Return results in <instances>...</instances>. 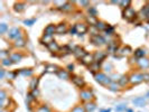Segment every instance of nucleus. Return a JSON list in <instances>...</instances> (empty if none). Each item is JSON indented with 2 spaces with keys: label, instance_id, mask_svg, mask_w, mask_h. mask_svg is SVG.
Wrapping results in <instances>:
<instances>
[{
  "label": "nucleus",
  "instance_id": "obj_1",
  "mask_svg": "<svg viewBox=\"0 0 149 112\" xmlns=\"http://www.w3.org/2000/svg\"><path fill=\"white\" fill-rule=\"evenodd\" d=\"M94 79H95V81L96 82H99L101 85H103V86H109L113 81H112V79L111 77H109V76H106V73H96V74H94Z\"/></svg>",
  "mask_w": 149,
  "mask_h": 112
},
{
  "label": "nucleus",
  "instance_id": "obj_2",
  "mask_svg": "<svg viewBox=\"0 0 149 112\" xmlns=\"http://www.w3.org/2000/svg\"><path fill=\"white\" fill-rule=\"evenodd\" d=\"M142 81H144V74H141V73H132L129 76V82L131 84L137 85V84L141 83Z\"/></svg>",
  "mask_w": 149,
  "mask_h": 112
},
{
  "label": "nucleus",
  "instance_id": "obj_3",
  "mask_svg": "<svg viewBox=\"0 0 149 112\" xmlns=\"http://www.w3.org/2000/svg\"><path fill=\"white\" fill-rule=\"evenodd\" d=\"M80 96H81V100L84 102H91L94 99V95L90 90H82L80 93Z\"/></svg>",
  "mask_w": 149,
  "mask_h": 112
},
{
  "label": "nucleus",
  "instance_id": "obj_4",
  "mask_svg": "<svg viewBox=\"0 0 149 112\" xmlns=\"http://www.w3.org/2000/svg\"><path fill=\"white\" fill-rule=\"evenodd\" d=\"M122 15H123V18H126L128 19L129 22H131L133 18H136V11L131 8V7H127V8H125L123 9V12H122Z\"/></svg>",
  "mask_w": 149,
  "mask_h": 112
},
{
  "label": "nucleus",
  "instance_id": "obj_5",
  "mask_svg": "<svg viewBox=\"0 0 149 112\" xmlns=\"http://www.w3.org/2000/svg\"><path fill=\"white\" fill-rule=\"evenodd\" d=\"M90 41H91L92 44L96 45V46H101V45H103L106 43V39L101 35H93V36H91Z\"/></svg>",
  "mask_w": 149,
  "mask_h": 112
},
{
  "label": "nucleus",
  "instance_id": "obj_6",
  "mask_svg": "<svg viewBox=\"0 0 149 112\" xmlns=\"http://www.w3.org/2000/svg\"><path fill=\"white\" fill-rule=\"evenodd\" d=\"M8 36H9V38L10 39H19L21 38L20 37V29H18V28H11L9 31H8Z\"/></svg>",
  "mask_w": 149,
  "mask_h": 112
},
{
  "label": "nucleus",
  "instance_id": "obj_7",
  "mask_svg": "<svg viewBox=\"0 0 149 112\" xmlns=\"http://www.w3.org/2000/svg\"><path fill=\"white\" fill-rule=\"evenodd\" d=\"M73 54H74V56H75L76 58H79V60H82L85 55H86V52H85L82 47H80V46H76V47L73 49Z\"/></svg>",
  "mask_w": 149,
  "mask_h": 112
},
{
  "label": "nucleus",
  "instance_id": "obj_8",
  "mask_svg": "<svg viewBox=\"0 0 149 112\" xmlns=\"http://www.w3.org/2000/svg\"><path fill=\"white\" fill-rule=\"evenodd\" d=\"M74 28H75L76 34H80V35H83L87 31V25L86 24H76V25H74Z\"/></svg>",
  "mask_w": 149,
  "mask_h": 112
},
{
  "label": "nucleus",
  "instance_id": "obj_9",
  "mask_svg": "<svg viewBox=\"0 0 149 112\" xmlns=\"http://www.w3.org/2000/svg\"><path fill=\"white\" fill-rule=\"evenodd\" d=\"M81 62H82V64H84V65H86V66H90V65L94 62V57H93V55L86 53V55H85L84 57L81 60Z\"/></svg>",
  "mask_w": 149,
  "mask_h": 112
},
{
  "label": "nucleus",
  "instance_id": "obj_10",
  "mask_svg": "<svg viewBox=\"0 0 149 112\" xmlns=\"http://www.w3.org/2000/svg\"><path fill=\"white\" fill-rule=\"evenodd\" d=\"M93 57H94V62L100 63L106 57V53H104V52H95L93 54Z\"/></svg>",
  "mask_w": 149,
  "mask_h": 112
},
{
  "label": "nucleus",
  "instance_id": "obj_11",
  "mask_svg": "<svg viewBox=\"0 0 149 112\" xmlns=\"http://www.w3.org/2000/svg\"><path fill=\"white\" fill-rule=\"evenodd\" d=\"M72 81H73V83L76 85V86H79V88H83L85 84L84 80H83V77H81V76H72Z\"/></svg>",
  "mask_w": 149,
  "mask_h": 112
},
{
  "label": "nucleus",
  "instance_id": "obj_12",
  "mask_svg": "<svg viewBox=\"0 0 149 112\" xmlns=\"http://www.w3.org/2000/svg\"><path fill=\"white\" fill-rule=\"evenodd\" d=\"M132 103L137 107H144L146 104V96H139L132 100Z\"/></svg>",
  "mask_w": 149,
  "mask_h": 112
},
{
  "label": "nucleus",
  "instance_id": "obj_13",
  "mask_svg": "<svg viewBox=\"0 0 149 112\" xmlns=\"http://www.w3.org/2000/svg\"><path fill=\"white\" fill-rule=\"evenodd\" d=\"M47 48H48L51 52H53V53H56V52H60V50H61L60 45L57 44L55 41H53L52 43H49V44L47 45Z\"/></svg>",
  "mask_w": 149,
  "mask_h": 112
},
{
  "label": "nucleus",
  "instance_id": "obj_14",
  "mask_svg": "<svg viewBox=\"0 0 149 112\" xmlns=\"http://www.w3.org/2000/svg\"><path fill=\"white\" fill-rule=\"evenodd\" d=\"M137 64L139 65L140 68H148L149 67V60L146 57H142V58H139L137 61Z\"/></svg>",
  "mask_w": 149,
  "mask_h": 112
},
{
  "label": "nucleus",
  "instance_id": "obj_15",
  "mask_svg": "<svg viewBox=\"0 0 149 112\" xmlns=\"http://www.w3.org/2000/svg\"><path fill=\"white\" fill-rule=\"evenodd\" d=\"M54 33H56V26L53 25V24L48 25V26L45 28V30H44V34H45V35H52V36H53Z\"/></svg>",
  "mask_w": 149,
  "mask_h": 112
},
{
  "label": "nucleus",
  "instance_id": "obj_16",
  "mask_svg": "<svg viewBox=\"0 0 149 112\" xmlns=\"http://www.w3.org/2000/svg\"><path fill=\"white\" fill-rule=\"evenodd\" d=\"M67 31V27H66V24H60L56 26V34L58 35H62V34H65Z\"/></svg>",
  "mask_w": 149,
  "mask_h": 112
},
{
  "label": "nucleus",
  "instance_id": "obj_17",
  "mask_svg": "<svg viewBox=\"0 0 149 112\" xmlns=\"http://www.w3.org/2000/svg\"><path fill=\"white\" fill-rule=\"evenodd\" d=\"M101 68V65H100V63H98V62H93L90 66H89V71H91V72H93L94 74H96V73H99V69Z\"/></svg>",
  "mask_w": 149,
  "mask_h": 112
},
{
  "label": "nucleus",
  "instance_id": "obj_18",
  "mask_svg": "<svg viewBox=\"0 0 149 112\" xmlns=\"http://www.w3.org/2000/svg\"><path fill=\"white\" fill-rule=\"evenodd\" d=\"M83 107H84V109L86 112H92L95 108H96V105H95L94 102H85V104Z\"/></svg>",
  "mask_w": 149,
  "mask_h": 112
},
{
  "label": "nucleus",
  "instance_id": "obj_19",
  "mask_svg": "<svg viewBox=\"0 0 149 112\" xmlns=\"http://www.w3.org/2000/svg\"><path fill=\"white\" fill-rule=\"evenodd\" d=\"M57 76H58L60 79H62V80H67V79H70V74H68V72H66L65 69H58Z\"/></svg>",
  "mask_w": 149,
  "mask_h": 112
},
{
  "label": "nucleus",
  "instance_id": "obj_20",
  "mask_svg": "<svg viewBox=\"0 0 149 112\" xmlns=\"http://www.w3.org/2000/svg\"><path fill=\"white\" fill-rule=\"evenodd\" d=\"M10 60L12 61V63H18L22 60V55L18 54V53H14V54L10 55Z\"/></svg>",
  "mask_w": 149,
  "mask_h": 112
},
{
  "label": "nucleus",
  "instance_id": "obj_21",
  "mask_svg": "<svg viewBox=\"0 0 149 112\" xmlns=\"http://www.w3.org/2000/svg\"><path fill=\"white\" fill-rule=\"evenodd\" d=\"M118 83H119L120 86H126L128 83H129V77H128L127 75H121L120 79H119V81H118Z\"/></svg>",
  "mask_w": 149,
  "mask_h": 112
},
{
  "label": "nucleus",
  "instance_id": "obj_22",
  "mask_svg": "<svg viewBox=\"0 0 149 112\" xmlns=\"http://www.w3.org/2000/svg\"><path fill=\"white\" fill-rule=\"evenodd\" d=\"M95 27H96L98 30H106V28L109 27V25L106 24L104 22H99V20H98L96 25H95Z\"/></svg>",
  "mask_w": 149,
  "mask_h": 112
},
{
  "label": "nucleus",
  "instance_id": "obj_23",
  "mask_svg": "<svg viewBox=\"0 0 149 112\" xmlns=\"http://www.w3.org/2000/svg\"><path fill=\"white\" fill-rule=\"evenodd\" d=\"M146 55V49H142V48H138L136 52H135V56L137 58H142L144 56Z\"/></svg>",
  "mask_w": 149,
  "mask_h": 112
},
{
  "label": "nucleus",
  "instance_id": "obj_24",
  "mask_svg": "<svg viewBox=\"0 0 149 112\" xmlns=\"http://www.w3.org/2000/svg\"><path fill=\"white\" fill-rule=\"evenodd\" d=\"M108 89L116 92V91H118V90L120 89V85H119V83H117V82H114V81H113V82H112V83L108 86Z\"/></svg>",
  "mask_w": 149,
  "mask_h": 112
},
{
  "label": "nucleus",
  "instance_id": "obj_25",
  "mask_svg": "<svg viewBox=\"0 0 149 112\" xmlns=\"http://www.w3.org/2000/svg\"><path fill=\"white\" fill-rule=\"evenodd\" d=\"M20 75H24V76H30L32 74H33V71L32 69H26V68H24V69H20L19 72H18Z\"/></svg>",
  "mask_w": 149,
  "mask_h": 112
},
{
  "label": "nucleus",
  "instance_id": "obj_26",
  "mask_svg": "<svg viewBox=\"0 0 149 112\" xmlns=\"http://www.w3.org/2000/svg\"><path fill=\"white\" fill-rule=\"evenodd\" d=\"M42 41L43 42H45L46 44L48 45L49 43H52V42H53V36H52V35H45V34H44Z\"/></svg>",
  "mask_w": 149,
  "mask_h": 112
},
{
  "label": "nucleus",
  "instance_id": "obj_27",
  "mask_svg": "<svg viewBox=\"0 0 149 112\" xmlns=\"http://www.w3.org/2000/svg\"><path fill=\"white\" fill-rule=\"evenodd\" d=\"M37 112H52V110H51V108H49L48 105L43 104V105H41V107L37 109Z\"/></svg>",
  "mask_w": 149,
  "mask_h": 112
},
{
  "label": "nucleus",
  "instance_id": "obj_28",
  "mask_svg": "<svg viewBox=\"0 0 149 112\" xmlns=\"http://www.w3.org/2000/svg\"><path fill=\"white\" fill-rule=\"evenodd\" d=\"M127 110V103H121L119 105H117L116 108V111L117 112H122V111H126Z\"/></svg>",
  "mask_w": 149,
  "mask_h": 112
},
{
  "label": "nucleus",
  "instance_id": "obj_29",
  "mask_svg": "<svg viewBox=\"0 0 149 112\" xmlns=\"http://www.w3.org/2000/svg\"><path fill=\"white\" fill-rule=\"evenodd\" d=\"M26 45V43H25V39L24 38H19V39H17L16 42H15V46L16 47H24Z\"/></svg>",
  "mask_w": 149,
  "mask_h": 112
},
{
  "label": "nucleus",
  "instance_id": "obj_30",
  "mask_svg": "<svg viewBox=\"0 0 149 112\" xmlns=\"http://www.w3.org/2000/svg\"><path fill=\"white\" fill-rule=\"evenodd\" d=\"M1 64H2L3 66H10V65L12 64V61L10 60V57H8V58L2 60V61H1Z\"/></svg>",
  "mask_w": 149,
  "mask_h": 112
},
{
  "label": "nucleus",
  "instance_id": "obj_31",
  "mask_svg": "<svg viewBox=\"0 0 149 112\" xmlns=\"http://www.w3.org/2000/svg\"><path fill=\"white\" fill-rule=\"evenodd\" d=\"M71 112H86V111H85V109H84L83 105H76L75 108L72 109V111Z\"/></svg>",
  "mask_w": 149,
  "mask_h": 112
},
{
  "label": "nucleus",
  "instance_id": "obj_32",
  "mask_svg": "<svg viewBox=\"0 0 149 112\" xmlns=\"http://www.w3.org/2000/svg\"><path fill=\"white\" fill-rule=\"evenodd\" d=\"M25 9V3H16L15 5V10L16 11H22Z\"/></svg>",
  "mask_w": 149,
  "mask_h": 112
},
{
  "label": "nucleus",
  "instance_id": "obj_33",
  "mask_svg": "<svg viewBox=\"0 0 149 112\" xmlns=\"http://www.w3.org/2000/svg\"><path fill=\"white\" fill-rule=\"evenodd\" d=\"M89 14H90V16H93V17H96V15H98L96 9L94 7H90L89 8Z\"/></svg>",
  "mask_w": 149,
  "mask_h": 112
},
{
  "label": "nucleus",
  "instance_id": "obj_34",
  "mask_svg": "<svg viewBox=\"0 0 149 112\" xmlns=\"http://www.w3.org/2000/svg\"><path fill=\"white\" fill-rule=\"evenodd\" d=\"M37 83H38V80H37V79H33V80H32V82H30V89L36 90Z\"/></svg>",
  "mask_w": 149,
  "mask_h": 112
},
{
  "label": "nucleus",
  "instance_id": "obj_35",
  "mask_svg": "<svg viewBox=\"0 0 149 112\" xmlns=\"http://www.w3.org/2000/svg\"><path fill=\"white\" fill-rule=\"evenodd\" d=\"M46 69H47L48 72H56V71L58 69V67L56 66V65H48ZM57 72H58V71H57Z\"/></svg>",
  "mask_w": 149,
  "mask_h": 112
},
{
  "label": "nucleus",
  "instance_id": "obj_36",
  "mask_svg": "<svg viewBox=\"0 0 149 112\" xmlns=\"http://www.w3.org/2000/svg\"><path fill=\"white\" fill-rule=\"evenodd\" d=\"M7 28H8V27H7L6 24H1V25H0V34H5V31L7 30Z\"/></svg>",
  "mask_w": 149,
  "mask_h": 112
},
{
  "label": "nucleus",
  "instance_id": "obj_37",
  "mask_svg": "<svg viewBox=\"0 0 149 112\" xmlns=\"http://www.w3.org/2000/svg\"><path fill=\"white\" fill-rule=\"evenodd\" d=\"M61 9L64 10V11H70V10H72V7H71V5H70V3H67V2H66V5L63 6Z\"/></svg>",
  "mask_w": 149,
  "mask_h": 112
},
{
  "label": "nucleus",
  "instance_id": "obj_38",
  "mask_svg": "<svg viewBox=\"0 0 149 112\" xmlns=\"http://www.w3.org/2000/svg\"><path fill=\"white\" fill-rule=\"evenodd\" d=\"M113 31H114V28H113V27H111V26H109V27L106 29V35H111V34H113Z\"/></svg>",
  "mask_w": 149,
  "mask_h": 112
},
{
  "label": "nucleus",
  "instance_id": "obj_39",
  "mask_svg": "<svg viewBox=\"0 0 149 112\" xmlns=\"http://www.w3.org/2000/svg\"><path fill=\"white\" fill-rule=\"evenodd\" d=\"M119 5H121V6H127V7H129V5H130V1H119Z\"/></svg>",
  "mask_w": 149,
  "mask_h": 112
},
{
  "label": "nucleus",
  "instance_id": "obj_40",
  "mask_svg": "<svg viewBox=\"0 0 149 112\" xmlns=\"http://www.w3.org/2000/svg\"><path fill=\"white\" fill-rule=\"evenodd\" d=\"M36 22V19H32V20H25V24L28 25V26H32L34 22Z\"/></svg>",
  "mask_w": 149,
  "mask_h": 112
},
{
  "label": "nucleus",
  "instance_id": "obj_41",
  "mask_svg": "<svg viewBox=\"0 0 149 112\" xmlns=\"http://www.w3.org/2000/svg\"><path fill=\"white\" fill-rule=\"evenodd\" d=\"M144 81H146V82H149V74H146V73H144Z\"/></svg>",
  "mask_w": 149,
  "mask_h": 112
},
{
  "label": "nucleus",
  "instance_id": "obj_42",
  "mask_svg": "<svg viewBox=\"0 0 149 112\" xmlns=\"http://www.w3.org/2000/svg\"><path fill=\"white\" fill-rule=\"evenodd\" d=\"M79 3L82 5V6H89V2H87V1H80Z\"/></svg>",
  "mask_w": 149,
  "mask_h": 112
},
{
  "label": "nucleus",
  "instance_id": "obj_43",
  "mask_svg": "<svg viewBox=\"0 0 149 112\" xmlns=\"http://www.w3.org/2000/svg\"><path fill=\"white\" fill-rule=\"evenodd\" d=\"M111 64H109V65H106V71H108V72H110V71H111Z\"/></svg>",
  "mask_w": 149,
  "mask_h": 112
},
{
  "label": "nucleus",
  "instance_id": "obj_44",
  "mask_svg": "<svg viewBox=\"0 0 149 112\" xmlns=\"http://www.w3.org/2000/svg\"><path fill=\"white\" fill-rule=\"evenodd\" d=\"M5 76V69H1V74H0V79H3Z\"/></svg>",
  "mask_w": 149,
  "mask_h": 112
},
{
  "label": "nucleus",
  "instance_id": "obj_45",
  "mask_svg": "<svg viewBox=\"0 0 149 112\" xmlns=\"http://www.w3.org/2000/svg\"><path fill=\"white\" fill-rule=\"evenodd\" d=\"M68 71H73V68H74V66H73V65H68Z\"/></svg>",
  "mask_w": 149,
  "mask_h": 112
},
{
  "label": "nucleus",
  "instance_id": "obj_46",
  "mask_svg": "<svg viewBox=\"0 0 149 112\" xmlns=\"http://www.w3.org/2000/svg\"><path fill=\"white\" fill-rule=\"evenodd\" d=\"M110 111H111L110 109H104V110H101L100 112H110Z\"/></svg>",
  "mask_w": 149,
  "mask_h": 112
},
{
  "label": "nucleus",
  "instance_id": "obj_47",
  "mask_svg": "<svg viewBox=\"0 0 149 112\" xmlns=\"http://www.w3.org/2000/svg\"><path fill=\"white\" fill-rule=\"evenodd\" d=\"M127 112H133V111H132L131 109H128V110H127Z\"/></svg>",
  "mask_w": 149,
  "mask_h": 112
},
{
  "label": "nucleus",
  "instance_id": "obj_48",
  "mask_svg": "<svg viewBox=\"0 0 149 112\" xmlns=\"http://www.w3.org/2000/svg\"><path fill=\"white\" fill-rule=\"evenodd\" d=\"M146 98H149V92L147 93V94H146Z\"/></svg>",
  "mask_w": 149,
  "mask_h": 112
}]
</instances>
